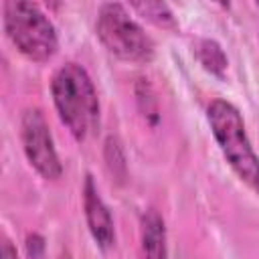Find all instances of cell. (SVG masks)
Listing matches in <instances>:
<instances>
[{"instance_id": "7c38bea8", "label": "cell", "mask_w": 259, "mask_h": 259, "mask_svg": "<svg viewBox=\"0 0 259 259\" xmlns=\"http://www.w3.org/2000/svg\"><path fill=\"white\" fill-rule=\"evenodd\" d=\"M26 255L28 259H45V239L38 233L26 237Z\"/></svg>"}, {"instance_id": "8992f818", "label": "cell", "mask_w": 259, "mask_h": 259, "mask_svg": "<svg viewBox=\"0 0 259 259\" xmlns=\"http://www.w3.org/2000/svg\"><path fill=\"white\" fill-rule=\"evenodd\" d=\"M83 208H85V219H87V227H89L93 241L101 249L113 247V243H115L113 219H111L107 204L99 196V190H97L91 174L85 176V184H83Z\"/></svg>"}, {"instance_id": "52a82bcc", "label": "cell", "mask_w": 259, "mask_h": 259, "mask_svg": "<svg viewBox=\"0 0 259 259\" xmlns=\"http://www.w3.org/2000/svg\"><path fill=\"white\" fill-rule=\"evenodd\" d=\"M142 259H166V227L154 208L142 214Z\"/></svg>"}, {"instance_id": "8fae6325", "label": "cell", "mask_w": 259, "mask_h": 259, "mask_svg": "<svg viewBox=\"0 0 259 259\" xmlns=\"http://www.w3.org/2000/svg\"><path fill=\"white\" fill-rule=\"evenodd\" d=\"M136 95H138V103L144 111V115H148L152 119V123L158 121V107H156V99L152 93V87L146 79H140V83L136 85Z\"/></svg>"}, {"instance_id": "3957f363", "label": "cell", "mask_w": 259, "mask_h": 259, "mask_svg": "<svg viewBox=\"0 0 259 259\" xmlns=\"http://www.w3.org/2000/svg\"><path fill=\"white\" fill-rule=\"evenodd\" d=\"M4 30L18 53L34 63L53 59L59 49L55 24L34 2H4Z\"/></svg>"}, {"instance_id": "5bb4252c", "label": "cell", "mask_w": 259, "mask_h": 259, "mask_svg": "<svg viewBox=\"0 0 259 259\" xmlns=\"http://www.w3.org/2000/svg\"><path fill=\"white\" fill-rule=\"evenodd\" d=\"M59 259H73V257H71V253H69V251H63V253L59 255Z\"/></svg>"}, {"instance_id": "5b68a950", "label": "cell", "mask_w": 259, "mask_h": 259, "mask_svg": "<svg viewBox=\"0 0 259 259\" xmlns=\"http://www.w3.org/2000/svg\"><path fill=\"white\" fill-rule=\"evenodd\" d=\"M20 140H22V150L26 154V160L42 178L57 180L63 174V166L55 150L51 127L40 109L30 107L22 113Z\"/></svg>"}, {"instance_id": "277c9868", "label": "cell", "mask_w": 259, "mask_h": 259, "mask_svg": "<svg viewBox=\"0 0 259 259\" xmlns=\"http://www.w3.org/2000/svg\"><path fill=\"white\" fill-rule=\"evenodd\" d=\"M95 34L101 45L121 61L150 63L156 55L152 36L130 16L125 6L119 2H107L99 6Z\"/></svg>"}, {"instance_id": "4fadbf2b", "label": "cell", "mask_w": 259, "mask_h": 259, "mask_svg": "<svg viewBox=\"0 0 259 259\" xmlns=\"http://www.w3.org/2000/svg\"><path fill=\"white\" fill-rule=\"evenodd\" d=\"M0 257L2 259H18V253H16V247L8 241V239H4L2 241V249H0Z\"/></svg>"}, {"instance_id": "7a4b0ae2", "label": "cell", "mask_w": 259, "mask_h": 259, "mask_svg": "<svg viewBox=\"0 0 259 259\" xmlns=\"http://www.w3.org/2000/svg\"><path fill=\"white\" fill-rule=\"evenodd\" d=\"M210 132L233 172L255 192H259V158L251 146L239 109L227 99H212L206 107Z\"/></svg>"}, {"instance_id": "6da1fadb", "label": "cell", "mask_w": 259, "mask_h": 259, "mask_svg": "<svg viewBox=\"0 0 259 259\" xmlns=\"http://www.w3.org/2000/svg\"><path fill=\"white\" fill-rule=\"evenodd\" d=\"M53 103L59 119L77 142L89 140L99 130V99L89 73L79 63H65L51 79Z\"/></svg>"}, {"instance_id": "9a60e30c", "label": "cell", "mask_w": 259, "mask_h": 259, "mask_svg": "<svg viewBox=\"0 0 259 259\" xmlns=\"http://www.w3.org/2000/svg\"><path fill=\"white\" fill-rule=\"evenodd\" d=\"M257 6H259V2H257Z\"/></svg>"}, {"instance_id": "9c48e42d", "label": "cell", "mask_w": 259, "mask_h": 259, "mask_svg": "<svg viewBox=\"0 0 259 259\" xmlns=\"http://www.w3.org/2000/svg\"><path fill=\"white\" fill-rule=\"evenodd\" d=\"M132 8L162 28H176V18L166 2H134Z\"/></svg>"}, {"instance_id": "ba28073f", "label": "cell", "mask_w": 259, "mask_h": 259, "mask_svg": "<svg viewBox=\"0 0 259 259\" xmlns=\"http://www.w3.org/2000/svg\"><path fill=\"white\" fill-rule=\"evenodd\" d=\"M194 55L198 59V63L202 65L204 71L217 75V77H223L227 67H229V61H227V55L223 51V47L212 40V38H198L194 40Z\"/></svg>"}, {"instance_id": "30bf717a", "label": "cell", "mask_w": 259, "mask_h": 259, "mask_svg": "<svg viewBox=\"0 0 259 259\" xmlns=\"http://www.w3.org/2000/svg\"><path fill=\"white\" fill-rule=\"evenodd\" d=\"M105 160H107V166H109L111 174L117 176L119 180H123V176H125V158H123L121 146L115 138H107V142H105Z\"/></svg>"}]
</instances>
